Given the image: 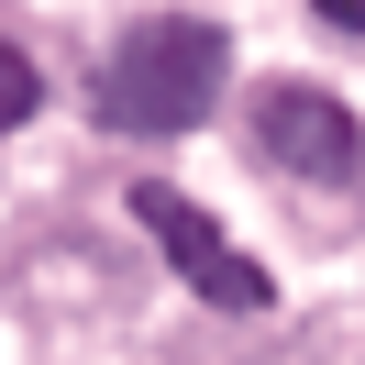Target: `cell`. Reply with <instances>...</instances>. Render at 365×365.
<instances>
[{"instance_id": "1", "label": "cell", "mask_w": 365, "mask_h": 365, "mask_svg": "<svg viewBox=\"0 0 365 365\" xmlns=\"http://www.w3.org/2000/svg\"><path fill=\"white\" fill-rule=\"evenodd\" d=\"M222 78H232L222 23H200V11H155V23H133L111 56H100V122H111V133H144V144L200 133L210 100H222Z\"/></svg>"}, {"instance_id": "2", "label": "cell", "mask_w": 365, "mask_h": 365, "mask_svg": "<svg viewBox=\"0 0 365 365\" xmlns=\"http://www.w3.org/2000/svg\"><path fill=\"white\" fill-rule=\"evenodd\" d=\"M133 222L155 232V255H166V266H178L200 299H222V310H266V299H277V288H266V266H244V255H232V232L210 222L200 200H178V188L144 178V188H133Z\"/></svg>"}, {"instance_id": "3", "label": "cell", "mask_w": 365, "mask_h": 365, "mask_svg": "<svg viewBox=\"0 0 365 365\" xmlns=\"http://www.w3.org/2000/svg\"><path fill=\"white\" fill-rule=\"evenodd\" d=\"M255 133H266L277 166H299V178H321V188H343L365 166V122L343 111L332 89H310V78H266V89H255Z\"/></svg>"}, {"instance_id": "4", "label": "cell", "mask_w": 365, "mask_h": 365, "mask_svg": "<svg viewBox=\"0 0 365 365\" xmlns=\"http://www.w3.org/2000/svg\"><path fill=\"white\" fill-rule=\"evenodd\" d=\"M34 100H45V78H34V56L11 45V34H0V133H23V122H34Z\"/></svg>"}, {"instance_id": "5", "label": "cell", "mask_w": 365, "mask_h": 365, "mask_svg": "<svg viewBox=\"0 0 365 365\" xmlns=\"http://www.w3.org/2000/svg\"><path fill=\"white\" fill-rule=\"evenodd\" d=\"M310 11H321L332 34H354V45H365V0H310Z\"/></svg>"}]
</instances>
